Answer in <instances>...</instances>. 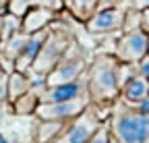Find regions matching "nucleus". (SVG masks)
<instances>
[{
  "instance_id": "f257e3e1",
  "label": "nucleus",
  "mask_w": 149,
  "mask_h": 143,
  "mask_svg": "<svg viewBox=\"0 0 149 143\" xmlns=\"http://www.w3.org/2000/svg\"><path fill=\"white\" fill-rule=\"evenodd\" d=\"M118 64L120 60L114 54L97 52L93 60H89L87 68V91L91 104L112 106V102L120 96V81H118Z\"/></svg>"
},
{
  "instance_id": "f03ea898",
  "label": "nucleus",
  "mask_w": 149,
  "mask_h": 143,
  "mask_svg": "<svg viewBox=\"0 0 149 143\" xmlns=\"http://www.w3.org/2000/svg\"><path fill=\"white\" fill-rule=\"evenodd\" d=\"M108 127L116 143H149V114H143L120 98L112 102Z\"/></svg>"
},
{
  "instance_id": "7ed1b4c3",
  "label": "nucleus",
  "mask_w": 149,
  "mask_h": 143,
  "mask_svg": "<svg viewBox=\"0 0 149 143\" xmlns=\"http://www.w3.org/2000/svg\"><path fill=\"white\" fill-rule=\"evenodd\" d=\"M74 42V35L70 33V29H66L64 25H58V21H54L48 27V35H46V42L37 54L33 66L29 73L33 75H48L50 70L62 60V56L68 52V48Z\"/></svg>"
},
{
  "instance_id": "20e7f679",
  "label": "nucleus",
  "mask_w": 149,
  "mask_h": 143,
  "mask_svg": "<svg viewBox=\"0 0 149 143\" xmlns=\"http://www.w3.org/2000/svg\"><path fill=\"white\" fill-rule=\"evenodd\" d=\"M108 116H110V110L100 108L95 104H89L79 116L64 122L62 131L52 143H87L89 137L100 129V124Z\"/></svg>"
},
{
  "instance_id": "39448f33",
  "label": "nucleus",
  "mask_w": 149,
  "mask_h": 143,
  "mask_svg": "<svg viewBox=\"0 0 149 143\" xmlns=\"http://www.w3.org/2000/svg\"><path fill=\"white\" fill-rule=\"evenodd\" d=\"M87 68H89V60L85 58L81 46L77 44V40H74L72 46L68 48V52L62 56V60L46 75V85L70 83V81H74V79L83 77V75L87 73Z\"/></svg>"
},
{
  "instance_id": "423d86ee",
  "label": "nucleus",
  "mask_w": 149,
  "mask_h": 143,
  "mask_svg": "<svg viewBox=\"0 0 149 143\" xmlns=\"http://www.w3.org/2000/svg\"><path fill=\"white\" fill-rule=\"evenodd\" d=\"M89 104H91L89 96L74 98V100H64V102H40L33 116L37 120H58V122H66V120H70L74 116H79Z\"/></svg>"
},
{
  "instance_id": "0eeeda50",
  "label": "nucleus",
  "mask_w": 149,
  "mask_h": 143,
  "mask_svg": "<svg viewBox=\"0 0 149 143\" xmlns=\"http://www.w3.org/2000/svg\"><path fill=\"white\" fill-rule=\"evenodd\" d=\"M147 54H149V33H145L143 29L122 31L116 38L114 56L120 62H135L137 64Z\"/></svg>"
},
{
  "instance_id": "6e6552de",
  "label": "nucleus",
  "mask_w": 149,
  "mask_h": 143,
  "mask_svg": "<svg viewBox=\"0 0 149 143\" xmlns=\"http://www.w3.org/2000/svg\"><path fill=\"white\" fill-rule=\"evenodd\" d=\"M124 13H126L124 6L95 10L85 21V29L91 35H120L124 25Z\"/></svg>"
},
{
  "instance_id": "1a4fd4ad",
  "label": "nucleus",
  "mask_w": 149,
  "mask_h": 143,
  "mask_svg": "<svg viewBox=\"0 0 149 143\" xmlns=\"http://www.w3.org/2000/svg\"><path fill=\"white\" fill-rule=\"evenodd\" d=\"M46 35H48V29H42V31H35V33H29V40L25 44V48L21 50L19 58L15 60V70H21V73H29L37 54L46 42Z\"/></svg>"
},
{
  "instance_id": "9d476101",
  "label": "nucleus",
  "mask_w": 149,
  "mask_h": 143,
  "mask_svg": "<svg viewBox=\"0 0 149 143\" xmlns=\"http://www.w3.org/2000/svg\"><path fill=\"white\" fill-rule=\"evenodd\" d=\"M56 13L50 6H33L29 8L23 17H21V29L25 33H35V31H42V29H48L54 21H56Z\"/></svg>"
},
{
  "instance_id": "9b49d317",
  "label": "nucleus",
  "mask_w": 149,
  "mask_h": 143,
  "mask_svg": "<svg viewBox=\"0 0 149 143\" xmlns=\"http://www.w3.org/2000/svg\"><path fill=\"white\" fill-rule=\"evenodd\" d=\"M147 93H149V81H147L143 75L135 73L133 77H128V79L122 83L118 98H120L122 102L130 104V106H135V104H139Z\"/></svg>"
},
{
  "instance_id": "f8f14e48",
  "label": "nucleus",
  "mask_w": 149,
  "mask_h": 143,
  "mask_svg": "<svg viewBox=\"0 0 149 143\" xmlns=\"http://www.w3.org/2000/svg\"><path fill=\"white\" fill-rule=\"evenodd\" d=\"M31 89V77L29 73H21V70H13L8 73V104L19 100L23 93Z\"/></svg>"
},
{
  "instance_id": "ddd939ff",
  "label": "nucleus",
  "mask_w": 149,
  "mask_h": 143,
  "mask_svg": "<svg viewBox=\"0 0 149 143\" xmlns=\"http://www.w3.org/2000/svg\"><path fill=\"white\" fill-rule=\"evenodd\" d=\"M27 40H29V33H25V31L15 33L13 38H8L6 42L0 44V54H2L4 58H8V60L15 62V60L19 58V54H21V50L25 48Z\"/></svg>"
},
{
  "instance_id": "4468645a",
  "label": "nucleus",
  "mask_w": 149,
  "mask_h": 143,
  "mask_svg": "<svg viewBox=\"0 0 149 143\" xmlns=\"http://www.w3.org/2000/svg\"><path fill=\"white\" fill-rule=\"evenodd\" d=\"M62 127H64V122H58V120H37L35 143H52L62 131Z\"/></svg>"
},
{
  "instance_id": "2eb2a0df",
  "label": "nucleus",
  "mask_w": 149,
  "mask_h": 143,
  "mask_svg": "<svg viewBox=\"0 0 149 143\" xmlns=\"http://www.w3.org/2000/svg\"><path fill=\"white\" fill-rule=\"evenodd\" d=\"M37 104H40V96H37L35 91H29L23 93L19 100H15L10 104V110L19 116H29V114H35V108H37Z\"/></svg>"
},
{
  "instance_id": "dca6fc26",
  "label": "nucleus",
  "mask_w": 149,
  "mask_h": 143,
  "mask_svg": "<svg viewBox=\"0 0 149 143\" xmlns=\"http://www.w3.org/2000/svg\"><path fill=\"white\" fill-rule=\"evenodd\" d=\"M97 2H100V0H70V6L68 8L72 10V15L77 17L79 21L85 23L89 17L97 10Z\"/></svg>"
},
{
  "instance_id": "f3484780",
  "label": "nucleus",
  "mask_w": 149,
  "mask_h": 143,
  "mask_svg": "<svg viewBox=\"0 0 149 143\" xmlns=\"http://www.w3.org/2000/svg\"><path fill=\"white\" fill-rule=\"evenodd\" d=\"M21 17H17V15H13V13H2V42H6L8 38H13L15 33H19V31H23L21 29Z\"/></svg>"
},
{
  "instance_id": "a211bd4d",
  "label": "nucleus",
  "mask_w": 149,
  "mask_h": 143,
  "mask_svg": "<svg viewBox=\"0 0 149 143\" xmlns=\"http://www.w3.org/2000/svg\"><path fill=\"white\" fill-rule=\"evenodd\" d=\"M135 29H141V10L135 8V6H128L126 13H124L122 31H135Z\"/></svg>"
},
{
  "instance_id": "6ab92c4d",
  "label": "nucleus",
  "mask_w": 149,
  "mask_h": 143,
  "mask_svg": "<svg viewBox=\"0 0 149 143\" xmlns=\"http://www.w3.org/2000/svg\"><path fill=\"white\" fill-rule=\"evenodd\" d=\"M87 143H112V133H110V127H108V118L100 124V129L89 137Z\"/></svg>"
},
{
  "instance_id": "aec40b11",
  "label": "nucleus",
  "mask_w": 149,
  "mask_h": 143,
  "mask_svg": "<svg viewBox=\"0 0 149 143\" xmlns=\"http://www.w3.org/2000/svg\"><path fill=\"white\" fill-rule=\"evenodd\" d=\"M10 108L8 104V75H0V108Z\"/></svg>"
},
{
  "instance_id": "412c9836",
  "label": "nucleus",
  "mask_w": 149,
  "mask_h": 143,
  "mask_svg": "<svg viewBox=\"0 0 149 143\" xmlns=\"http://www.w3.org/2000/svg\"><path fill=\"white\" fill-rule=\"evenodd\" d=\"M137 68H139V75H143V77L149 81V54L143 56V58L137 62Z\"/></svg>"
},
{
  "instance_id": "4be33fe9",
  "label": "nucleus",
  "mask_w": 149,
  "mask_h": 143,
  "mask_svg": "<svg viewBox=\"0 0 149 143\" xmlns=\"http://www.w3.org/2000/svg\"><path fill=\"white\" fill-rule=\"evenodd\" d=\"M124 0H100L97 2V10L102 8H116V6H122Z\"/></svg>"
},
{
  "instance_id": "5701e85b",
  "label": "nucleus",
  "mask_w": 149,
  "mask_h": 143,
  "mask_svg": "<svg viewBox=\"0 0 149 143\" xmlns=\"http://www.w3.org/2000/svg\"><path fill=\"white\" fill-rule=\"evenodd\" d=\"M141 29L145 33H149V8H143L141 10Z\"/></svg>"
},
{
  "instance_id": "b1692460",
  "label": "nucleus",
  "mask_w": 149,
  "mask_h": 143,
  "mask_svg": "<svg viewBox=\"0 0 149 143\" xmlns=\"http://www.w3.org/2000/svg\"><path fill=\"white\" fill-rule=\"evenodd\" d=\"M135 108H137V110H141L143 114H149V93H147L139 104H135Z\"/></svg>"
},
{
  "instance_id": "393cba45",
  "label": "nucleus",
  "mask_w": 149,
  "mask_h": 143,
  "mask_svg": "<svg viewBox=\"0 0 149 143\" xmlns=\"http://www.w3.org/2000/svg\"><path fill=\"white\" fill-rule=\"evenodd\" d=\"M130 6H135V8H139V10L149 8V0H133V2H130Z\"/></svg>"
},
{
  "instance_id": "a878e982",
  "label": "nucleus",
  "mask_w": 149,
  "mask_h": 143,
  "mask_svg": "<svg viewBox=\"0 0 149 143\" xmlns=\"http://www.w3.org/2000/svg\"><path fill=\"white\" fill-rule=\"evenodd\" d=\"M8 2H10V0H0V15L8 10Z\"/></svg>"
},
{
  "instance_id": "bb28decb",
  "label": "nucleus",
  "mask_w": 149,
  "mask_h": 143,
  "mask_svg": "<svg viewBox=\"0 0 149 143\" xmlns=\"http://www.w3.org/2000/svg\"><path fill=\"white\" fill-rule=\"evenodd\" d=\"M0 143H10V141H8V137H6V135L0 133Z\"/></svg>"
},
{
  "instance_id": "cd10ccee",
  "label": "nucleus",
  "mask_w": 149,
  "mask_h": 143,
  "mask_svg": "<svg viewBox=\"0 0 149 143\" xmlns=\"http://www.w3.org/2000/svg\"><path fill=\"white\" fill-rule=\"evenodd\" d=\"M0 44H2V15H0Z\"/></svg>"
},
{
  "instance_id": "c85d7f7f",
  "label": "nucleus",
  "mask_w": 149,
  "mask_h": 143,
  "mask_svg": "<svg viewBox=\"0 0 149 143\" xmlns=\"http://www.w3.org/2000/svg\"><path fill=\"white\" fill-rule=\"evenodd\" d=\"M62 2H64L66 6H70V0H62Z\"/></svg>"
},
{
  "instance_id": "c756f323",
  "label": "nucleus",
  "mask_w": 149,
  "mask_h": 143,
  "mask_svg": "<svg viewBox=\"0 0 149 143\" xmlns=\"http://www.w3.org/2000/svg\"><path fill=\"white\" fill-rule=\"evenodd\" d=\"M112 143H116V141H114V139H112Z\"/></svg>"
}]
</instances>
